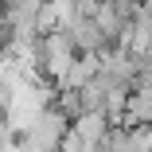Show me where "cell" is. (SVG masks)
Wrapping results in <instances>:
<instances>
[{"label": "cell", "instance_id": "cell-1", "mask_svg": "<svg viewBox=\"0 0 152 152\" xmlns=\"http://www.w3.org/2000/svg\"><path fill=\"white\" fill-rule=\"evenodd\" d=\"M66 129H70V121L58 113L55 105H47V109H39V113H35L31 125L20 133V144H23L27 152H58V148H63Z\"/></svg>", "mask_w": 152, "mask_h": 152}]
</instances>
